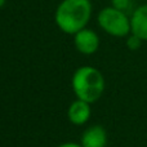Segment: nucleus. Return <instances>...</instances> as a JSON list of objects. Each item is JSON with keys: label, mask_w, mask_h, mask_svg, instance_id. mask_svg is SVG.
Listing matches in <instances>:
<instances>
[{"label": "nucleus", "mask_w": 147, "mask_h": 147, "mask_svg": "<svg viewBox=\"0 0 147 147\" xmlns=\"http://www.w3.org/2000/svg\"><path fill=\"white\" fill-rule=\"evenodd\" d=\"M92 16L90 0H63L56 10L57 26L65 34L75 35L85 28Z\"/></svg>", "instance_id": "obj_1"}, {"label": "nucleus", "mask_w": 147, "mask_h": 147, "mask_svg": "<svg viewBox=\"0 0 147 147\" xmlns=\"http://www.w3.org/2000/svg\"><path fill=\"white\" fill-rule=\"evenodd\" d=\"M72 90L78 99L93 103L98 101L105 90V78L99 70L92 66L79 67L72 75Z\"/></svg>", "instance_id": "obj_2"}, {"label": "nucleus", "mask_w": 147, "mask_h": 147, "mask_svg": "<svg viewBox=\"0 0 147 147\" xmlns=\"http://www.w3.org/2000/svg\"><path fill=\"white\" fill-rule=\"evenodd\" d=\"M98 25L105 32L115 38H124L132 32L130 18L125 12L114 7H106L99 12Z\"/></svg>", "instance_id": "obj_3"}, {"label": "nucleus", "mask_w": 147, "mask_h": 147, "mask_svg": "<svg viewBox=\"0 0 147 147\" xmlns=\"http://www.w3.org/2000/svg\"><path fill=\"white\" fill-rule=\"evenodd\" d=\"M75 47L80 53L83 54H93L98 51L99 47V38L94 31L88 30V28H83L79 32L75 34V39H74Z\"/></svg>", "instance_id": "obj_4"}, {"label": "nucleus", "mask_w": 147, "mask_h": 147, "mask_svg": "<svg viewBox=\"0 0 147 147\" xmlns=\"http://www.w3.org/2000/svg\"><path fill=\"white\" fill-rule=\"evenodd\" d=\"M92 114L90 103L83 101V99H76L74 101L69 107L67 116L69 120L74 125H84L89 120Z\"/></svg>", "instance_id": "obj_5"}, {"label": "nucleus", "mask_w": 147, "mask_h": 147, "mask_svg": "<svg viewBox=\"0 0 147 147\" xmlns=\"http://www.w3.org/2000/svg\"><path fill=\"white\" fill-rule=\"evenodd\" d=\"M83 147H106L107 145V133L101 125H93L88 128L81 136Z\"/></svg>", "instance_id": "obj_6"}, {"label": "nucleus", "mask_w": 147, "mask_h": 147, "mask_svg": "<svg viewBox=\"0 0 147 147\" xmlns=\"http://www.w3.org/2000/svg\"><path fill=\"white\" fill-rule=\"evenodd\" d=\"M130 34H134L143 41H147V4L141 5L133 12L130 17Z\"/></svg>", "instance_id": "obj_7"}, {"label": "nucleus", "mask_w": 147, "mask_h": 147, "mask_svg": "<svg viewBox=\"0 0 147 147\" xmlns=\"http://www.w3.org/2000/svg\"><path fill=\"white\" fill-rule=\"evenodd\" d=\"M142 43H143L142 39L138 38L134 34H130L127 39V47L130 51H138V49L141 48V45H142Z\"/></svg>", "instance_id": "obj_8"}, {"label": "nucleus", "mask_w": 147, "mask_h": 147, "mask_svg": "<svg viewBox=\"0 0 147 147\" xmlns=\"http://www.w3.org/2000/svg\"><path fill=\"white\" fill-rule=\"evenodd\" d=\"M111 4H112L111 7L125 12V10L129 9V7H130V0H111Z\"/></svg>", "instance_id": "obj_9"}, {"label": "nucleus", "mask_w": 147, "mask_h": 147, "mask_svg": "<svg viewBox=\"0 0 147 147\" xmlns=\"http://www.w3.org/2000/svg\"><path fill=\"white\" fill-rule=\"evenodd\" d=\"M57 147H83L79 143H75V142H66V143H62V145L57 146Z\"/></svg>", "instance_id": "obj_10"}, {"label": "nucleus", "mask_w": 147, "mask_h": 147, "mask_svg": "<svg viewBox=\"0 0 147 147\" xmlns=\"http://www.w3.org/2000/svg\"><path fill=\"white\" fill-rule=\"evenodd\" d=\"M4 4H5V0H0V8H1Z\"/></svg>", "instance_id": "obj_11"}]
</instances>
